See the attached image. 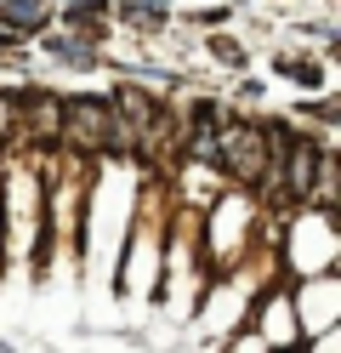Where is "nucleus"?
<instances>
[{
	"label": "nucleus",
	"mask_w": 341,
	"mask_h": 353,
	"mask_svg": "<svg viewBox=\"0 0 341 353\" xmlns=\"http://www.w3.org/2000/svg\"><path fill=\"white\" fill-rule=\"evenodd\" d=\"M216 160L234 171L239 183H262V171H267V131H256V125L216 131Z\"/></svg>",
	"instance_id": "nucleus-1"
},
{
	"label": "nucleus",
	"mask_w": 341,
	"mask_h": 353,
	"mask_svg": "<svg viewBox=\"0 0 341 353\" xmlns=\"http://www.w3.org/2000/svg\"><path fill=\"white\" fill-rule=\"evenodd\" d=\"M57 131L74 148L97 154V148L114 143V114H108V103H97V97H74V103H63V125Z\"/></svg>",
	"instance_id": "nucleus-2"
},
{
	"label": "nucleus",
	"mask_w": 341,
	"mask_h": 353,
	"mask_svg": "<svg viewBox=\"0 0 341 353\" xmlns=\"http://www.w3.org/2000/svg\"><path fill=\"white\" fill-rule=\"evenodd\" d=\"M17 114H23V131L29 137H57V125H63V103L57 97H45V92H29L17 103Z\"/></svg>",
	"instance_id": "nucleus-3"
},
{
	"label": "nucleus",
	"mask_w": 341,
	"mask_h": 353,
	"mask_svg": "<svg viewBox=\"0 0 341 353\" xmlns=\"http://www.w3.org/2000/svg\"><path fill=\"white\" fill-rule=\"evenodd\" d=\"M0 17H6V29H17V34H40L52 12H45V0H6Z\"/></svg>",
	"instance_id": "nucleus-4"
},
{
	"label": "nucleus",
	"mask_w": 341,
	"mask_h": 353,
	"mask_svg": "<svg viewBox=\"0 0 341 353\" xmlns=\"http://www.w3.org/2000/svg\"><path fill=\"white\" fill-rule=\"evenodd\" d=\"M120 17L136 23V29H154V23H165V6H154V0H131V6H120Z\"/></svg>",
	"instance_id": "nucleus-5"
},
{
	"label": "nucleus",
	"mask_w": 341,
	"mask_h": 353,
	"mask_svg": "<svg viewBox=\"0 0 341 353\" xmlns=\"http://www.w3.org/2000/svg\"><path fill=\"white\" fill-rule=\"evenodd\" d=\"M279 74H285V80H296V85H318V80H324V74L313 69V63H296V57H279Z\"/></svg>",
	"instance_id": "nucleus-6"
},
{
	"label": "nucleus",
	"mask_w": 341,
	"mask_h": 353,
	"mask_svg": "<svg viewBox=\"0 0 341 353\" xmlns=\"http://www.w3.org/2000/svg\"><path fill=\"white\" fill-rule=\"evenodd\" d=\"M52 57H57V63H74V69H85V63H91V52L80 46V40H52Z\"/></svg>",
	"instance_id": "nucleus-7"
},
{
	"label": "nucleus",
	"mask_w": 341,
	"mask_h": 353,
	"mask_svg": "<svg viewBox=\"0 0 341 353\" xmlns=\"http://www.w3.org/2000/svg\"><path fill=\"white\" fill-rule=\"evenodd\" d=\"M216 57H222V63H245V57H239V46H234V40H216Z\"/></svg>",
	"instance_id": "nucleus-8"
},
{
	"label": "nucleus",
	"mask_w": 341,
	"mask_h": 353,
	"mask_svg": "<svg viewBox=\"0 0 341 353\" xmlns=\"http://www.w3.org/2000/svg\"><path fill=\"white\" fill-rule=\"evenodd\" d=\"M6 125H12V103L0 97V137H6Z\"/></svg>",
	"instance_id": "nucleus-9"
}]
</instances>
